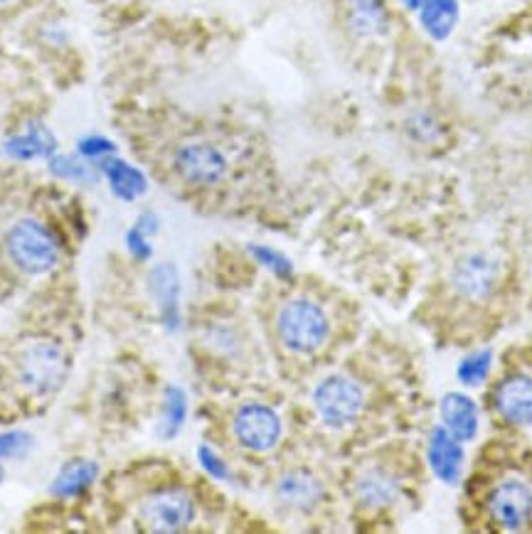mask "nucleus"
Listing matches in <instances>:
<instances>
[{
  "label": "nucleus",
  "instance_id": "nucleus-33",
  "mask_svg": "<svg viewBox=\"0 0 532 534\" xmlns=\"http://www.w3.org/2000/svg\"><path fill=\"white\" fill-rule=\"evenodd\" d=\"M0 3H10V0H0Z\"/></svg>",
  "mask_w": 532,
  "mask_h": 534
},
{
  "label": "nucleus",
  "instance_id": "nucleus-30",
  "mask_svg": "<svg viewBox=\"0 0 532 534\" xmlns=\"http://www.w3.org/2000/svg\"><path fill=\"white\" fill-rule=\"evenodd\" d=\"M156 224H158L156 217H153L151 212H146V215L138 217L136 229H138V232H143V234H153V232H156Z\"/></svg>",
  "mask_w": 532,
  "mask_h": 534
},
{
  "label": "nucleus",
  "instance_id": "nucleus-32",
  "mask_svg": "<svg viewBox=\"0 0 532 534\" xmlns=\"http://www.w3.org/2000/svg\"><path fill=\"white\" fill-rule=\"evenodd\" d=\"M0 478H3V468H0Z\"/></svg>",
  "mask_w": 532,
  "mask_h": 534
},
{
  "label": "nucleus",
  "instance_id": "nucleus-27",
  "mask_svg": "<svg viewBox=\"0 0 532 534\" xmlns=\"http://www.w3.org/2000/svg\"><path fill=\"white\" fill-rule=\"evenodd\" d=\"M30 443H33V439H30L28 434H23V431L3 434V436H0V458L23 456V453L30 448Z\"/></svg>",
  "mask_w": 532,
  "mask_h": 534
},
{
  "label": "nucleus",
  "instance_id": "nucleus-21",
  "mask_svg": "<svg viewBox=\"0 0 532 534\" xmlns=\"http://www.w3.org/2000/svg\"><path fill=\"white\" fill-rule=\"evenodd\" d=\"M404 128H407L409 138L414 143H422V146H434V143H439L444 138V126H441V121L436 119L432 111H414Z\"/></svg>",
  "mask_w": 532,
  "mask_h": 534
},
{
  "label": "nucleus",
  "instance_id": "nucleus-14",
  "mask_svg": "<svg viewBox=\"0 0 532 534\" xmlns=\"http://www.w3.org/2000/svg\"><path fill=\"white\" fill-rule=\"evenodd\" d=\"M441 421L444 429L454 436L456 441L466 443L478 434V409L471 397L461 392H451L441 399Z\"/></svg>",
  "mask_w": 532,
  "mask_h": 534
},
{
  "label": "nucleus",
  "instance_id": "nucleus-16",
  "mask_svg": "<svg viewBox=\"0 0 532 534\" xmlns=\"http://www.w3.org/2000/svg\"><path fill=\"white\" fill-rule=\"evenodd\" d=\"M101 170L106 173V178H109L111 183V192H114L116 197H121V200H136L138 195H143L146 192V178H143L141 170H136L133 165L124 163L121 158H104L101 163H97Z\"/></svg>",
  "mask_w": 532,
  "mask_h": 534
},
{
  "label": "nucleus",
  "instance_id": "nucleus-25",
  "mask_svg": "<svg viewBox=\"0 0 532 534\" xmlns=\"http://www.w3.org/2000/svg\"><path fill=\"white\" fill-rule=\"evenodd\" d=\"M79 156H84L87 160H94V163H101L104 158L114 156L116 146L104 136H87L79 141Z\"/></svg>",
  "mask_w": 532,
  "mask_h": 534
},
{
  "label": "nucleus",
  "instance_id": "nucleus-2",
  "mask_svg": "<svg viewBox=\"0 0 532 534\" xmlns=\"http://www.w3.org/2000/svg\"><path fill=\"white\" fill-rule=\"evenodd\" d=\"M8 256L25 274H47L57 264V244L52 234L35 220L15 224L5 239Z\"/></svg>",
  "mask_w": 532,
  "mask_h": 534
},
{
  "label": "nucleus",
  "instance_id": "nucleus-9",
  "mask_svg": "<svg viewBox=\"0 0 532 534\" xmlns=\"http://www.w3.org/2000/svg\"><path fill=\"white\" fill-rule=\"evenodd\" d=\"M488 515L503 530H523L532 520V490L520 480L500 483L488 498Z\"/></svg>",
  "mask_w": 532,
  "mask_h": 534
},
{
  "label": "nucleus",
  "instance_id": "nucleus-22",
  "mask_svg": "<svg viewBox=\"0 0 532 534\" xmlns=\"http://www.w3.org/2000/svg\"><path fill=\"white\" fill-rule=\"evenodd\" d=\"M185 411H188V404H185V394L180 389L170 387L166 392V404H163V419H161V434L170 439L180 431L185 421Z\"/></svg>",
  "mask_w": 532,
  "mask_h": 534
},
{
  "label": "nucleus",
  "instance_id": "nucleus-24",
  "mask_svg": "<svg viewBox=\"0 0 532 534\" xmlns=\"http://www.w3.org/2000/svg\"><path fill=\"white\" fill-rule=\"evenodd\" d=\"M50 168L55 175H60L65 180H74V183H92V180H97V175H94V170L87 163L72 156L52 158Z\"/></svg>",
  "mask_w": 532,
  "mask_h": 534
},
{
  "label": "nucleus",
  "instance_id": "nucleus-5",
  "mask_svg": "<svg viewBox=\"0 0 532 534\" xmlns=\"http://www.w3.org/2000/svg\"><path fill=\"white\" fill-rule=\"evenodd\" d=\"M234 436L247 451H271L281 439V419L271 407L264 404H244L234 414Z\"/></svg>",
  "mask_w": 532,
  "mask_h": 534
},
{
  "label": "nucleus",
  "instance_id": "nucleus-29",
  "mask_svg": "<svg viewBox=\"0 0 532 534\" xmlns=\"http://www.w3.org/2000/svg\"><path fill=\"white\" fill-rule=\"evenodd\" d=\"M143 237H146V234L138 232L136 227H133L129 232V249L138 256V259H146V256H151V249H148L146 239H143Z\"/></svg>",
  "mask_w": 532,
  "mask_h": 534
},
{
  "label": "nucleus",
  "instance_id": "nucleus-6",
  "mask_svg": "<svg viewBox=\"0 0 532 534\" xmlns=\"http://www.w3.org/2000/svg\"><path fill=\"white\" fill-rule=\"evenodd\" d=\"M175 173L190 185H215L227 175V158L212 143H185L175 153Z\"/></svg>",
  "mask_w": 532,
  "mask_h": 534
},
{
  "label": "nucleus",
  "instance_id": "nucleus-4",
  "mask_svg": "<svg viewBox=\"0 0 532 534\" xmlns=\"http://www.w3.org/2000/svg\"><path fill=\"white\" fill-rule=\"evenodd\" d=\"M20 375L30 392L50 394L65 382L67 360L57 345L35 343L25 350L23 360H20Z\"/></svg>",
  "mask_w": 532,
  "mask_h": 534
},
{
  "label": "nucleus",
  "instance_id": "nucleus-15",
  "mask_svg": "<svg viewBox=\"0 0 532 534\" xmlns=\"http://www.w3.org/2000/svg\"><path fill=\"white\" fill-rule=\"evenodd\" d=\"M345 20L355 35L375 37L390 28V10L385 0H348Z\"/></svg>",
  "mask_w": 532,
  "mask_h": 534
},
{
  "label": "nucleus",
  "instance_id": "nucleus-31",
  "mask_svg": "<svg viewBox=\"0 0 532 534\" xmlns=\"http://www.w3.org/2000/svg\"><path fill=\"white\" fill-rule=\"evenodd\" d=\"M404 5H407V8H412V10H417V8H422L424 3H427V0H402Z\"/></svg>",
  "mask_w": 532,
  "mask_h": 534
},
{
  "label": "nucleus",
  "instance_id": "nucleus-23",
  "mask_svg": "<svg viewBox=\"0 0 532 534\" xmlns=\"http://www.w3.org/2000/svg\"><path fill=\"white\" fill-rule=\"evenodd\" d=\"M491 360L493 357L488 350L473 352V355H468L466 360L459 365V379L466 384V387H476V384H481L483 379L488 377Z\"/></svg>",
  "mask_w": 532,
  "mask_h": 534
},
{
  "label": "nucleus",
  "instance_id": "nucleus-7",
  "mask_svg": "<svg viewBox=\"0 0 532 534\" xmlns=\"http://www.w3.org/2000/svg\"><path fill=\"white\" fill-rule=\"evenodd\" d=\"M141 520L153 532H180L195 520V503L185 490H163L141 505Z\"/></svg>",
  "mask_w": 532,
  "mask_h": 534
},
{
  "label": "nucleus",
  "instance_id": "nucleus-1",
  "mask_svg": "<svg viewBox=\"0 0 532 534\" xmlns=\"http://www.w3.org/2000/svg\"><path fill=\"white\" fill-rule=\"evenodd\" d=\"M276 333L286 350L311 355L326 345L328 335H331V323L318 303L308 301V298H294V301L284 303L276 315Z\"/></svg>",
  "mask_w": 532,
  "mask_h": 534
},
{
  "label": "nucleus",
  "instance_id": "nucleus-10",
  "mask_svg": "<svg viewBox=\"0 0 532 534\" xmlns=\"http://www.w3.org/2000/svg\"><path fill=\"white\" fill-rule=\"evenodd\" d=\"M496 409L508 424L530 426L532 424V377L513 375L498 384Z\"/></svg>",
  "mask_w": 532,
  "mask_h": 534
},
{
  "label": "nucleus",
  "instance_id": "nucleus-17",
  "mask_svg": "<svg viewBox=\"0 0 532 534\" xmlns=\"http://www.w3.org/2000/svg\"><path fill=\"white\" fill-rule=\"evenodd\" d=\"M8 153L10 156L20 158V160H30V158H45V156H52L57 148V141L55 136H52L50 131H47L42 124H33L28 128V131L23 133V136L18 138H10L8 141Z\"/></svg>",
  "mask_w": 532,
  "mask_h": 534
},
{
  "label": "nucleus",
  "instance_id": "nucleus-26",
  "mask_svg": "<svg viewBox=\"0 0 532 534\" xmlns=\"http://www.w3.org/2000/svg\"><path fill=\"white\" fill-rule=\"evenodd\" d=\"M252 254L257 256V261L262 266H266V269H271L274 271L276 276H291L294 274V269H291V261L286 259L284 254H279V252H274V249H269V247H252Z\"/></svg>",
  "mask_w": 532,
  "mask_h": 534
},
{
  "label": "nucleus",
  "instance_id": "nucleus-8",
  "mask_svg": "<svg viewBox=\"0 0 532 534\" xmlns=\"http://www.w3.org/2000/svg\"><path fill=\"white\" fill-rule=\"evenodd\" d=\"M500 279V261L488 252H473L466 254L464 259L456 261L451 283H454L456 293L471 301H483L493 293L496 283Z\"/></svg>",
  "mask_w": 532,
  "mask_h": 534
},
{
  "label": "nucleus",
  "instance_id": "nucleus-11",
  "mask_svg": "<svg viewBox=\"0 0 532 534\" xmlns=\"http://www.w3.org/2000/svg\"><path fill=\"white\" fill-rule=\"evenodd\" d=\"M427 458L429 466H432V473L441 483H459L461 466H464V448H461V441H456L444 426H436L432 436H429Z\"/></svg>",
  "mask_w": 532,
  "mask_h": 534
},
{
  "label": "nucleus",
  "instance_id": "nucleus-19",
  "mask_svg": "<svg viewBox=\"0 0 532 534\" xmlns=\"http://www.w3.org/2000/svg\"><path fill=\"white\" fill-rule=\"evenodd\" d=\"M94 478H97V463L69 461L55 478L52 493L60 495V498H72V495H79L82 490H87L89 485L94 483Z\"/></svg>",
  "mask_w": 532,
  "mask_h": 534
},
{
  "label": "nucleus",
  "instance_id": "nucleus-3",
  "mask_svg": "<svg viewBox=\"0 0 532 534\" xmlns=\"http://www.w3.org/2000/svg\"><path fill=\"white\" fill-rule=\"evenodd\" d=\"M313 407L323 424L340 429V426L353 424L365 407V394L358 382L350 377L331 375L323 379L313 392Z\"/></svg>",
  "mask_w": 532,
  "mask_h": 534
},
{
  "label": "nucleus",
  "instance_id": "nucleus-13",
  "mask_svg": "<svg viewBox=\"0 0 532 534\" xmlns=\"http://www.w3.org/2000/svg\"><path fill=\"white\" fill-rule=\"evenodd\" d=\"M399 490H402L399 480L385 468H367L355 480V498L360 500V505L372 507V510L395 505Z\"/></svg>",
  "mask_w": 532,
  "mask_h": 534
},
{
  "label": "nucleus",
  "instance_id": "nucleus-20",
  "mask_svg": "<svg viewBox=\"0 0 532 534\" xmlns=\"http://www.w3.org/2000/svg\"><path fill=\"white\" fill-rule=\"evenodd\" d=\"M151 286L153 293H156L158 303H161L163 315H166V323L173 325L175 318H178V276H175V269L170 264H161L156 271L151 274Z\"/></svg>",
  "mask_w": 532,
  "mask_h": 534
},
{
  "label": "nucleus",
  "instance_id": "nucleus-28",
  "mask_svg": "<svg viewBox=\"0 0 532 534\" xmlns=\"http://www.w3.org/2000/svg\"><path fill=\"white\" fill-rule=\"evenodd\" d=\"M198 458H200L202 468H205V471L210 473L212 478H217V480H225L227 475H230V471H227V466H225V461H222V458L217 456V453L212 451V448L202 446L200 451H198Z\"/></svg>",
  "mask_w": 532,
  "mask_h": 534
},
{
  "label": "nucleus",
  "instance_id": "nucleus-18",
  "mask_svg": "<svg viewBox=\"0 0 532 534\" xmlns=\"http://www.w3.org/2000/svg\"><path fill=\"white\" fill-rule=\"evenodd\" d=\"M459 20V3L456 0H427L422 5V25L434 40H444Z\"/></svg>",
  "mask_w": 532,
  "mask_h": 534
},
{
  "label": "nucleus",
  "instance_id": "nucleus-12",
  "mask_svg": "<svg viewBox=\"0 0 532 534\" xmlns=\"http://www.w3.org/2000/svg\"><path fill=\"white\" fill-rule=\"evenodd\" d=\"M276 498L289 510L308 512L323 498V485L313 473L296 468V471L281 475L279 483H276Z\"/></svg>",
  "mask_w": 532,
  "mask_h": 534
}]
</instances>
